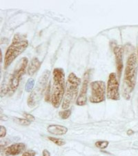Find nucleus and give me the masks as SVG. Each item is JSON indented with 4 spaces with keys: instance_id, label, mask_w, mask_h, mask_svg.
Wrapping results in <instances>:
<instances>
[{
    "instance_id": "f257e3e1",
    "label": "nucleus",
    "mask_w": 138,
    "mask_h": 156,
    "mask_svg": "<svg viewBox=\"0 0 138 156\" xmlns=\"http://www.w3.org/2000/svg\"><path fill=\"white\" fill-rule=\"evenodd\" d=\"M137 56L135 53H132L129 57L124 71L123 96L129 100L131 93L134 90L136 84L137 71Z\"/></svg>"
},
{
    "instance_id": "f03ea898",
    "label": "nucleus",
    "mask_w": 138,
    "mask_h": 156,
    "mask_svg": "<svg viewBox=\"0 0 138 156\" xmlns=\"http://www.w3.org/2000/svg\"><path fill=\"white\" fill-rule=\"evenodd\" d=\"M66 90L65 73L64 69L56 68L53 72V85L51 88V104L55 108H59L62 104Z\"/></svg>"
},
{
    "instance_id": "7ed1b4c3",
    "label": "nucleus",
    "mask_w": 138,
    "mask_h": 156,
    "mask_svg": "<svg viewBox=\"0 0 138 156\" xmlns=\"http://www.w3.org/2000/svg\"><path fill=\"white\" fill-rule=\"evenodd\" d=\"M28 46V41L24 36L19 34L15 35L5 54L4 69L9 68L15 59L27 48Z\"/></svg>"
},
{
    "instance_id": "20e7f679",
    "label": "nucleus",
    "mask_w": 138,
    "mask_h": 156,
    "mask_svg": "<svg viewBox=\"0 0 138 156\" xmlns=\"http://www.w3.org/2000/svg\"><path fill=\"white\" fill-rule=\"evenodd\" d=\"M81 80L74 73L69 74L66 83V90L62 104V108L66 110L77 99Z\"/></svg>"
},
{
    "instance_id": "39448f33",
    "label": "nucleus",
    "mask_w": 138,
    "mask_h": 156,
    "mask_svg": "<svg viewBox=\"0 0 138 156\" xmlns=\"http://www.w3.org/2000/svg\"><path fill=\"white\" fill-rule=\"evenodd\" d=\"M51 72L48 70H46L39 78L35 88L33 90V91L30 93V95L28 98L27 104L30 107L35 106L42 98L44 93L47 88V84Z\"/></svg>"
},
{
    "instance_id": "423d86ee",
    "label": "nucleus",
    "mask_w": 138,
    "mask_h": 156,
    "mask_svg": "<svg viewBox=\"0 0 138 156\" xmlns=\"http://www.w3.org/2000/svg\"><path fill=\"white\" fill-rule=\"evenodd\" d=\"M28 63V59L27 58H23L19 60L15 66L13 73L10 75L8 88H9V92L12 93H15V90L19 86L21 78L25 74L26 69L27 68Z\"/></svg>"
},
{
    "instance_id": "0eeeda50",
    "label": "nucleus",
    "mask_w": 138,
    "mask_h": 156,
    "mask_svg": "<svg viewBox=\"0 0 138 156\" xmlns=\"http://www.w3.org/2000/svg\"><path fill=\"white\" fill-rule=\"evenodd\" d=\"M90 96L89 101L91 103L97 104L104 102L106 100V87L104 82L95 81L90 83Z\"/></svg>"
},
{
    "instance_id": "6e6552de",
    "label": "nucleus",
    "mask_w": 138,
    "mask_h": 156,
    "mask_svg": "<svg viewBox=\"0 0 138 156\" xmlns=\"http://www.w3.org/2000/svg\"><path fill=\"white\" fill-rule=\"evenodd\" d=\"M106 97L108 100L118 101L120 99L119 95V84L115 73H111L108 76L106 87Z\"/></svg>"
},
{
    "instance_id": "1a4fd4ad",
    "label": "nucleus",
    "mask_w": 138,
    "mask_h": 156,
    "mask_svg": "<svg viewBox=\"0 0 138 156\" xmlns=\"http://www.w3.org/2000/svg\"><path fill=\"white\" fill-rule=\"evenodd\" d=\"M89 72L90 71H87L84 75L82 87L80 88V92L76 100V105L77 106H83L86 105V104H87V90L88 87V82H89Z\"/></svg>"
},
{
    "instance_id": "9d476101",
    "label": "nucleus",
    "mask_w": 138,
    "mask_h": 156,
    "mask_svg": "<svg viewBox=\"0 0 138 156\" xmlns=\"http://www.w3.org/2000/svg\"><path fill=\"white\" fill-rule=\"evenodd\" d=\"M123 48L121 46H115L113 48V52L115 56V62H116V67H117V73L119 79H120L122 71L124 69L123 64Z\"/></svg>"
},
{
    "instance_id": "9b49d317",
    "label": "nucleus",
    "mask_w": 138,
    "mask_h": 156,
    "mask_svg": "<svg viewBox=\"0 0 138 156\" xmlns=\"http://www.w3.org/2000/svg\"><path fill=\"white\" fill-rule=\"evenodd\" d=\"M26 144L24 143H15L6 147L4 149V155L6 156H15L24 153L26 149Z\"/></svg>"
},
{
    "instance_id": "f8f14e48",
    "label": "nucleus",
    "mask_w": 138,
    "mask_h": 156,
    "mask_svg": "<svg viewBox=\"0 0 138 156\" xmlns=\"http://www.w3.org/2000/svg\"><path fill=\"white\" fill-rule=\"evenodd\" d=\"M47 131L51 134L56 136H62L65 135L68 132V129L66 126L57 125V124H51L47 128Z\"/></svg>"
},
{
    "instance_id": "ddd939ff",
    "label": "nucleus",
    "mask_w": 138,
    "mask_h": 156,
    "mask_svg": "<svg viewBox=\"0 0 138 156\" xmlns=\"http://www.w3.org/2000/svg\"><path fill=\"white\" fill-rule=\"evenodd\" d=\"M41 64V62L39 60L38 58H33L32 60H31L29 66H28L27 68L28 74L30 75V76H32V75H33L39 69H40Z\"/></svg>"
},
{
    "instance_id": "4468645a",
    "label": "nucleus",
    "mask_w": 138,
    "mask_h": 156,
    "mask_svg": "<svg viewBox=\"0 0 138 156\" xmlns=\"http://www.w3.org/2000/svg\"><path fill=\"white\" fill-rule=\"evenodd\" d=\"M34 86H35V80L32 79V78H30V79L28 80L27 83H26L25 90L27 92H32Z\"/></svg>"
},
{
    "instance_id": "2eb2a0df",
    "label": "nucleus",
    "mask_w": 138,
    "mask_h": 156,
    "mask_svg": "<svg viewBox=\"0 0 138 156\" xmlns=\"http://www.w3.org/2000/svg\"><path fill=\"white\" fill-rule=\"evenodd\" d=\"M48 139L59 147L64 146V145H65V144H66V142L61 138H57V137H48Z\"/></svg>"
},
{
    "instance_id": "dca6fc26",
    "label": "nucleus",
    "mask_w": 138,
    "mask_h": 156,
    "mask_svg": "<svg viewBox=\"0 0 138 156\" xmlns=\"http://www.w3.org/2000/svg\"><path fill=\"white\" fill-rule=\"evenodd\" d=\"M71 115V111L70 109H66V110H64L62 111H59V115L62 119H66L69 118Z\"/></svg>"
},
{
    "instance_id": "f3484780",
    "label": "nucleus",
    "mask_w": 138,
    "mask_h": 156,
    "mask_svg": "<svg viewBox=\"0 0 138 156\" xmlns=\"http://www.w3.org/2000/svg\"><path fill=\"white\" fill-rule=\"evenodd\" d=\"M95 146L100 149H105L108 147L109 142L108 141H105V140H103V141H97L95 142Z\"/></svg>"
},
{
    "instance_id": "a211bd4d",
    "label": "nucleus",
    "mask_w": 138,
    "mask_h": 156,
    "mask_svg": "<svg viewBox=\"0 0 138 156\" xmlns=\"http://www.w3.org/2000/svg\"><path fill=\"white\" fill-rule=\"evenodd\" d=\"M14 121L16 122V123L21 124V125L23 126H28L30 124V122L28 121L27 119H23V118H15Z\"/></svg>"
},
{
    "instance_id": "6ab92c4d",
    "label": "nucleus",
    "mask_w": 138,
    "mask_h": 156,
    "mask_svg": "<svg viewBox=\"0 0 138 156\" xmlns=\"http://www.w3.org/2000/svg\"><path fill=\"white\" fill-rule=\"evenodd\" d=\"M23 115H24L25 119H28V120L30 121V122H33V121H35V117H34V116L32 115H30V114H29V113H23Z\"/></svg>"
},
{
    "instance_id": "aec40b11",
    "label": "nucleus",
    "mask_w": 138,
    "mask_h": 156,
    "mask_svg": "<svg viewBox=\"0 0 138 156\" xmlns=\"http://www.w3.org/2000/svg\"><path fill=\"white\" fill-rule=\"evenodd\" d=\"M36 155V152L33 150H29L27 151H24L23 153L22 156H35Z\"/></svg>"
},
{
    "instance_id": "412c9836",
    "label": "nucleus",
    "mask_w": 138,
    "mask_h": 156,
    "mask_svg": "<svg viewBox=\"0 0 138 156\" xmlns=\"http://www.w3.org/2000/svg\"><path fill=\"white\" fill-rule=\"evenodd\" d=\"M6 135V129L4 126H0V137H4Z\"/></svg>"
},
{
    "instance_id": "4be33fe9",
    "label": "nucleus",
    "mask_w": 138,
    "mask_h": 156,
    "mask_svg": "<svg viewBox=\"0 0 138 156\" xmlns=\"http://www.w3.org/2000/svg\"><path fill=\"white\" fill-rule=\"evenodd\" d=\"M42 156H51V153L48 150L44 149L42 151Z\"/></svg>"
},
{
    "instance_id": "5701e85b",
    "label": "nucleus",
    "mask_w": 138,
    "mask_h": 156,
    "mask_svg": "<svg viewBox=\"0 0 138 156\" xmlns=\"http://www.w3.org/2000/svg\"><path fill=\"white\" fill-rule=\"evenodd\" d=\"M133 133H134V132L131 129H130V130H129L128 131H127V134H128L129 136H131V135H133Z\"/></svg>"
},
{
    "instance_id": "b1692460",
    "label": "nucleus",
    "mask_w": 138,
    "mask_h": 156,
    "mask_svg": "<svg viewBox=\"0 0 138 156\" xmlns=\"http://www.w3.org/2000/svg\"><path fill=\"white\" fill-rule=\"evenodd\" d=\"M0 54H1V62H2V51L0 52Z\"/></svg>"
},
{
    "instance_id": "393cba45",
    "label": "nucleus",
    "mask_w": 138,
    "mask_h": 156,
    "mask_svg": "<svg viewBox=\"0 0 138 156\" xmlns=\"http://www.w3.org/2000/svg\"><path fill=\"white\" fill-rule=\"evenodd\" d=\"M137 62H138V50H137Z\"/></svg>"
}]
</instances>
